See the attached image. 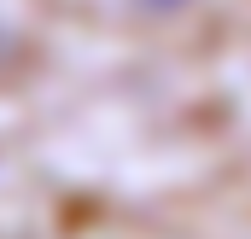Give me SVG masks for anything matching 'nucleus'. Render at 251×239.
<instances>
[{"label":"nucleus","instance_id":"obj_1","mask_svg":"<svg viewBox=\"0 0 251 239\" xmlns=\"http://www.w3.org/2000/svg\"><path fill=\"white\" fill-rule=\"evenodd\" d=\"M134 6H146V12H176V6H187V0H134Z\"/></svg>","mask_w":251,"mask_h":239}]
</instances>
